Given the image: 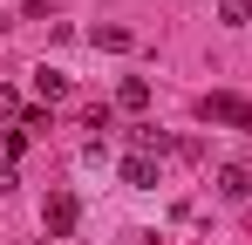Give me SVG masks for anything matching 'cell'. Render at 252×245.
Returning a JSON list of instances; mask_svg holds the SVG:
<instances>
[{"instance_id":"obj_4","label":"cell","mask_w":252,"mask_h":245,"mask_svg":"<svg viewBox=\"0 0 252 245\" xmlns=\"http://www.w3.org/2000/svg\"><path fill=\"white\" fill-rule=\"evenodd\" d=\"M157 163H164V157L129 150V157H123V184H129V191H157Z\"/></svg>"},{"instance_id":"obj_10","label":"cell","mask_w":252,"mask_h":245,"mask_svg":"<svg viewBox=\"0 0 252 245\" xmlns=\"http://www.w3.org/2000/svg\"><path fill=\"white\" fill-rule=\"evenodd\" d=\"M0 122H21V95H14L7 82H0Z\"/></svg>"},{"instance_id":"obj_3","label":"cell","mask_w":252,"mask_h":245,"mask_svg":"<svg viewBox=\"0 0 252 245\" xmlns=\"http://www.w3.org/2000/svg\"><path fill=\"white\" fill-rule=\"evenodd\" d=\"M218 198L225 204H246L252 198V163H225V170H218Z\"/></svg>"},{"instance_id":"obj_2","label":"cell","mask_w":252,"mask_h":245,"mask_svg":"<svg viewBox=\"0 0 252 245\" xmlns=\"http://www.w3.org/2000/svg\"><path fill=\"white\" fill-rule=\"evenodd\" d=\"M75 218H82V204L68 198V191H55V198H48V211H41L48 239H68V232H75Z\"/></svg>"},{"instance_id":"obj_1","label":"cell","mask_w":252,"mask_h":245,"mask_svg":"<svg viewBox=\"0 0 252 245\" xmlns=\"http://www.w3.org/2000/svg\"><path fill=\"white\" fill-rule=\"evenodd\" d=\"M205 122H225V129H252V102L246 95H205Z\"/></svg>"},{"instance_id":"obj_11","label":"cell","mask_w":252,"mask_h":245,"mask_svg":"<svg viewBox=\"0 0 252 245\" xmlns=\"http://www.w3.org/2000/svg\"><path fill=\"white\" fill-rule=\"evenodd\" d=\"M14 184H21V177H14V163L0 157V191H14Z\"/></svg>"},{"instance_id":"obj_5","label":"cell","mask_w":252,"mask_h":245,"mask_svg":"<svg viewBox=\"0 0 252 245\" xmlns=\"http://www.w3.org/2000/svg\"><path fill=\"white\" fill-rule=\"evenodd\" d=\"M116 102H123V109H150V82H143V75H123Z\"/></svg>"},{"instance_id":"obj_9","label":"cell","mask_w":252,"mask_h":245,"mask_svg":"<svg viewBox=\"0 0 252 245\" xmlns=\"http://www.w3.org/2000/svg\"><path fill=\"white\" fill-rule=\"evenodd\" d=\"M21 136H48V109H21Z\"/></svg>"},{"instance_id":"obj_8","label":"cell","mask_w":252,"mask_h":245,"mask_svg":"<svg viewBox=\"0 0 252 245\" xmlns=\"http://www.w3.org/2000/svg\"><path fill=\"white\" fill-rule=\"evenodd\" d=\"M95 48H129V28H89Z\"/></svg>"},{"instance_id":"obj_7","label":"cell","mask_w":252,"mask_h":245,"mask_svg":"<svg viewBox=\"0 0 252 245\" xmlns=\"http://www.w3.org/2000/svg\"><path fill=\"white\" fill-rule=\"evenodd\" d=\"M218 21H225V28H246V21H252V0H218Z\"/></svg>"},{"instance_id":"obj_6","label":"cell","mask_w":252,"mask_h":245,"mask_svg":"<svg viewBox=\"0 0 252 245\" xmlns=\"http://www.w3.org/2000/svg\"><path fill=\"white\" fill-rule=\"evenodd\" d=\"M34 89H41V102H62V95H68V75H62V68H41Z\"/></svg>"}]
</instances>
